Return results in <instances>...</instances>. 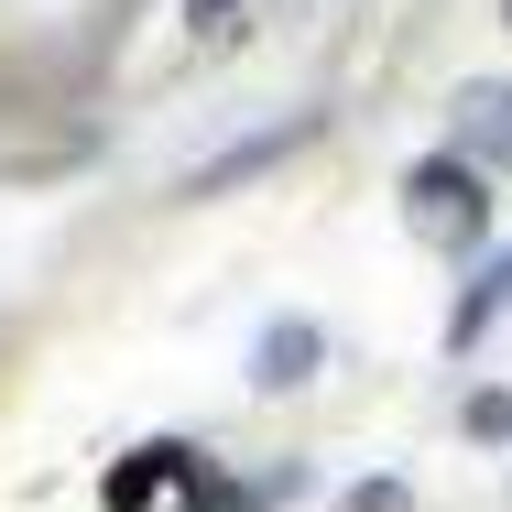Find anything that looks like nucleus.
Wrapping results in <instances>:
<instances>
[{
    "label": "nucleus",
    "mask_w": 512,
    "mask_h": 512,
    "mask_svg": "<svg viewBox=\"0 0 512 512\" xmlns=\"http://www.w3.org/2000/svg\"><path fill=\"white\" fill-rule=\"evenodd\" d=\"M338 512H414L404 480H360V491H338Z\"/></svg>",
    "instance_id": "obj_8"
},
{
    "label": "nucleus",
    "mask_w": 512,
    "mask_h": 512,
    "mask_svg": "<svg viewBox=\"0 0 512 512\" xmlns=\"http://www.w3.org/2000/svg\"><path fill=\"white\" fill-rule=\"evenodd\" d=\"M306 142H316V109H284L273 131H240L229 153H207L197 175H186V197H229L240 175H273V164H284V153H306Z\"/></svg>",
    "instance_id": "obj_3"
},
{
    "label": "nucleus",
    "mask_w": 512,
    "mask_h": 512,
    "mask_svg": "<svg viewBox=\"0 0 512 512\" xmlns=\"http://www.w3.org/2000/svg\"><path fill=\"white\" fill-rule=\"evenodd\" d=\"M316 371H327V327H316V316H262V338H251V382H262V393H306Z\"/></svg>",
    "instance_id": "obj_4"
},
{
    "label": "nucleus",
    "mask_w": 512,
    "mask_h": 512,
    "mask_svg": "<svg viewBox=\"0 0 512 512\" xmlns=\"http://www.w3.org/2000/svg\"><path fill=\"white\" fill-rule=\"evenodd\" d=\"M458 425H469L480 447H512V382H480V393L458 404Z\"/></svg>",
    "instance_id": "obj_7"
},
{
    "label": "nucleus",
    "mask_w": 512,
    "mask_h": 512,
    "mask_svg": "<svg viewBox=\"0 0 512 512\" xmlns=\"http://www.w3.org/2000/svg\"><path fill=\"white\" fill-rule=\"evenodd\" d=\"M404 218H414V240H436V251H480L491 240V175L469 153H414L404 164Z\"/></svg>",
    "instance_id": "obj_1"
},
{
    "label": "nucleus",
    "mask_w": 512,
    "mask_h": 512,
    "mask_svg": "<svg viewBox=\"0 0 512 512\" xmlns=\"http://www.w3.org/2000/svg\"><path fill=\"white\" fill-rule=\"evenodd\" d=\"M502 316H512V251H480V273H469V284H458V306H447V349L469 360Z\"/></svg>",
    "instance_id": "obj_6"
},
{
    "label": "nucleus",
    "mask_w": 512,
    "mask_h": 512,
    "mask_svg": "<svg viewBox=\"0 0 512 512\" xmlns=\"http://www.w3.org/2000/svg\"><path fill=\"white\" fill-rule=\"evenodd\" d=\"M502 22H512V0H502Z\"/></svg>",
    "instance_id": "obj_10"
},
{
    "label": "nucleus",
    "mask_w": 512,
    "mask_h": 512,
    "mask_svg": "<svg viewBox=\"0 0 512 512\" xmlns=\"http://www.w3.org/2000/svg\"><path fill=\"white\" fill-rule=\"evenodd\" d=\"M207 491H218V458H207V447H186V436L131 447V458L99 480L109 512H207Z\"/></svg>",
    "instance_id": "obj_2"
},
{
    "label": "nucleus",
    "mask_w": 512,
    "mask_h": 512,
    "mask_svg": "<svg viewBox=\"0 0 512 512\" xmlns=\"http://www.w3.org/2000/svg\"><path fill=\"white\" fill-rule=\"evenodd\" d=\"M186 22H197V33H229V22H240V0H186Z\"/></svg>",
    "instance_id": "obj_9"
},
{
    "label": "nucleus",
    "mask_w": 512,
    "mask_h": 512,
    "mask_svg": "<svg viewBox=\"0 0 512 512\" xmlns=\"http://www.w3.org/2000/svg\"><path fill=\"white\" fill-rule=\"evenodd\" d=\"M447 131H458L469 164H512V77H469L447 99Z\"/></svg>",
    "instance_id": "obj_5"
}]
</instances>
